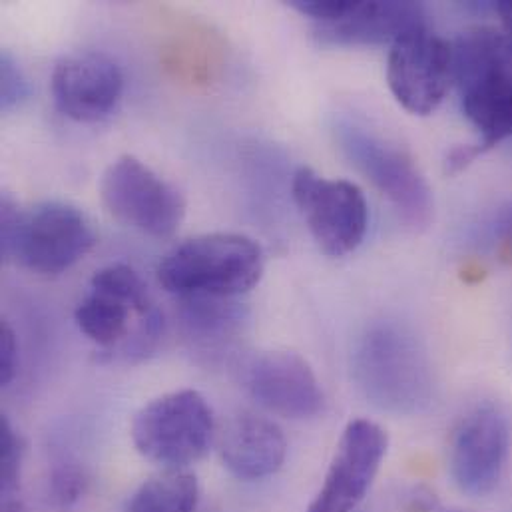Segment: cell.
<instances>
[{"label":"cell","mask_w":512,"mask_h":512,"mask_svg":"<svg viewBox=\"0 0 512 512\" xmlns=\"http://www.w3.org/2000/svg\"><path fill=\"white\" fill-rule=\"evenodd\" d=\"M353 377L361 393L393 415L421 413L433 399V375L421 341L397 323H377L357 341Z\"/></svg>","instance_id":"6da1fadb"},{"label":"cell","mask_w":512,"mask_h":512,"mask_svg":"<svg viewBox=\"0 0 512 512\" xmlns=\"http://www.w3.org/2000/svg\"><path fill=\"white\" fill-rule=\"evenodd\" d=\"M96 244L90 220L64 202H44L24 214L8 196L0 204V252L4 259L42 275H60Z\"/></svg>","instance_id":"7a4b0ae2"},{"label":"cell","mask_w":512,"mask_h":512,"mask_svg":"<svg viewBox=\"0 0 512 512\" xmlns=\"http://www.w3.org/2000/svg\"><path fill=\"white\" fill-rule=\"evenodd\" d=\"M263 252L244 234H206L174 248L158 265V281L178 297H232L252 291Z\"/></svg>","instance_id":"3957f363"},{"label":"cell","mask_w":512,"mask_h":512,"mask_svg":"<svg viewBox=\"0 0 512 512\" xmlns=\"http://www.w3.org/2000/svg\"><path fill=\"white\" fill-rule=\"evenodd\" d=\"M216 437L214 411L194 389L166 393L150 401L132 421L136 451L164 469H186L198 463Z\"/></svg>","instance_id":"277c9868"},{"label":"cell","mask_w":512,"mask_h":512,"mask_svg":"<svg viewBox=\"0 0 512 512\" xmlns=\"http://www.w3.org/2000/svg\"><path fill=\"white\" fill-rule=\"evenodd\" d=\"M106 210L150 238H172L186 216L184 196L134 156L114 160L100 180Z\"/></svg>","instance_id":"5b68a950"},{"label":"cell","mask_w":512,"mask_h":512,"mask_svg":"<svg viewBox=\"0 0 512 512\" xmlns=\"http://www.w3.org/2000/svg\"><path fill=\"white\" fill-rule=\"evenodd\" d=\"M337 140L353 166L395 206L409 226H429L435 208L433 192L405 150L351 122L337 126Z\"/></svg>","instance_id":"8992f818"},{"label":"cell","mask_w":512,"mask_h":512,"mask_svg":"<svg viewBox=\"0 0 512 512\" xmlns=\"http://www.w3.org/2000/svg\"><path fill=\"white\" fill-rule=\"evenodd\" d=\"M291 196L323 254L343 257L361 246L369 226V208L359 186L347 180H327L303 166L293 174Z\"/></svg>","instance_id":"52a82bcc"},{"label":"cell","mask_w":512,"mask_h":512,"mask_svg":"<svg viewBox=\"0 0 512 512\" xmlns=\"http://www.w3.org/2000/svg\"><path fill=\"white\" fill-rule=\"evenodd\" d=\"M387 82L407 112L433 114L453 82V46L427 24L405 32L391 44Z\"/></svg>","instance_id":"ba28073f"},{"label":"cell","mask_w":512,"mask_h":512,"mask_svg":"<svg viewBox=\"0 0 512 512\" xmlns=\"http://www.w3.org/2000/svg\"><path fill=\"white\" fill-rule=\"evenodd\" d=\"M511 421L495 403L477 405L457 425L451 439L449 467L455 485L471 497L491 495L511 455Z\"/></svg>","instance_id":"9c48e42d"},{"label":"cell","mask_w":512,"mask_h":512,"mask_svg":"<svg viewBox=\"0 0 512 512\" xmlns=\"http://www.w3.org/2000/svg\"><path fill=\"white\" fill-rule=\"evenodd\" d=\"M389 449L387 431L369 421H351L331 457L321 489L307 512H357Z\"/></svg>","instance_id":"30bf717a"},{"label":"cell","mask_w":512,"mask_h":512,"mask_svg":"<svg viewBox=\"0 0 512 512\" xmlns=\"http://www.w3.org/2000/svg\"><path fill=\"white\" fill-rule=\"evenodd\" d=\"M244 385L259 407L293 419H313L323 411L325 395L311 365L293 351H265L244 369Z\"/></svg>","instance_id":"8fae6325"},{"label":"cell","mask_w":512,"mask_h":512,"mask_svg":"<svg viewBox=\"0 0 512 512\" xmlns=\"http://www.w3.org/2000/svg\"><path fill=\"white\" fill-rule=\"evenodd\" d=\"M50 88L60 114L76 122H98L118 104L124 74L108 54L82 50L56 62Z\"/></svg>","instance_id":"7c38bea8"},{"label":"cell","mask_w":512,"mask_h":512,"mask_svg":"<svg viewBox=\"0 0 512 512\" xmlns=\"http://www.w3.org/2000/svg\"><path fill=\"white\" fill-rule=\"evenodd\" d=\"M224 467L240 481H261L281 471L287 439L277 423L254 413L234 415L216 437Z\"/></svg>","instance_id":"4fadbf2b"},{"label":"cell","mask_w":512,"mask_h":512,"mask_svg":"<svg viewBox=\"0 0 512 512\" xmlns=\"http://www.w3.org/2000/svg\"><path fill=\"white\" fill-rule=\"evenodd\" d=\"M463 112L479 130L483 152L512 138V68L493 66L457 80Z\"/></svg>","instance_id":"5bb4252c"},{"label":"cell","mask_w":512,"mask_h":512,"mask_svg":"<svg viewBox=\"0 0 512 512\" xmlns=\"http://www.w3.org/2000/svg\"><path fill=\"white\" fill-rule=\"evenodd\" d=\"M423 6L417 2H357L335 24L317 26V34L333 44H393L405 32L425 26Z\"/></svg>","instance_id":"9a60e30c"},{"label":"cell","mask_w":512,"mask_h":512,"mask_svg":"<svg viewBox=\"0 0 512 512\" xmlns=\"http://www.w3.org/2000/svg\"><path fill=\"white\" fill-rule=\"evenodd\" d=\"M188 337L198 347H220L242 329L244 309L232 297H178Z\"/></svg>","instance_id":"2e32d148"},{"label":"cell","mask_w":512,"mask_h":512,"mask_svg":"<svg viewBox=\"0 0 512 512\" xmlns=\"http://www.w3.org/2000/svg\"><path fill=\"white\" fill-rule=\"evenodd\" d=\"M198 503V477L186 469H164L138 487L128 512H196Z\"/></svg>","instance_id":"e0dca14e"},{"label":"cell","mask_w":512,"mask_h":512,"mask_svg":"<svg viewBox=\"0 0 512 512\" xmlns=\"http://www.w3.org/2000/svg\"><path fill=\"white\" fill-rule=\"evenodd\" d=\"M90 287L118 295L142 311L156 309L146 281L134 267L126 263H112L98 269L90 279Z\"/></svg>","instance_id":"ac0fdd59"},{"label":"cell","mask_w":512,"mask_h":512,"mask_svg":"<svg viewBox=\"0 0 512 512\" xmlns=\"http://www.w3.org/2000/svg\"><path fill=\"white\" fill-rule=\"evenodd\" d=\"M24 459V441L6 415L0 417V489L4 499H12Z\"/></svg>","instance_id":"d6986e66"},{"label":"cell","mask_w":512,"mask_h":512,"mask_svg":"<svg viewBox=\"0 0 512 512\" xmlns=\"http://www.w3.org/2000/svg\"><path fill=\"white\" fill-rule=\"evenodd\" d=\"M48 489L52 501L60 509H70L86 495L88 477L78 463L62 461L52 467Z\"/></svg>","instance_id":"ffe728a7"},{"label":"cell","mask_w":512,"mask_h":512,"mask_svg":"<svg viewBox=\"0 0 512 512\" xmlns=\"http://www.w3.org/2000/svg\"><path fill=\"white\" fill-rule=\"evenodd\" d=\"M30 94L28 80L18 66V62L8 54L2 52L0 56V108L4 112L14 110L20 106Z\"/></svg>","instance_id":"44dd1931"},{"label":"cell","mask_w":512,"mask_h":512,"mask_svg":"<svg viewBox=\"0 0 512 512\" xmlns=\"http://www.w3.org/2000/svg\"><path fill=\"white\" fill-rule=\"evenodd\" d=\"M289 6L311 16L319 26H329L345 18L355 6V0H291Z\"/></svg>","instance_id":"7402d4cb"},{"label":"cell","mask_w":512,"mask_h":512,"mask_svg":"<svg viewBox=\"0 0 512 512\" xmlns=\"http://www.w3.org/2000/svg\"><path fill=\"white\" fill-rule=\"evenodd\" d=\"M18 345L8 321L0 323V385L8 387L16 375Z\"/></svg>","instance_id":"603a6c76"},{"label":"cell","mask_w":512,"mask_h":512,"mask_svg":"<svg viewBox=\"0 0 512 512\" xmlns=\"http://www.w3.org/2000/svg\"><path fill=\"white\" fill-rule=\"evenodd\" d=\"M493 240L499 259L512 263V204L497 214L493 224Z\"/></svg>","instance_id":"cb8c5ba5"},{"label":"cell","mask_w":512,"mask_h":512,"mask_svg":"<svg viewBox=\"0 0 512 512\" xmlns=\"http://www.w3.org/2000/svg\"><path fill=\"white\" fill-rule=\"evenodd\" d=\"M481 156V150L475 146H457L447 154V162L445 168L449 174H457L461 170H465L469 164H473L477 158Z\"/></svg>","instance_id":"d4e9b609"},{"label":"cell","mask_w":512,"mask_h":512,"mask_svg":"<svg viewBox=\"0 0 512 512\" xmlns=\"http://www.w3.org/2000/svg\"><path fill=\"white\" fill-rule=\"evenodd\" d=\"M495 10H497V14L501 16V22H503L507 34H511L512 36V0H501V2H497V4H495Z\"/></svg>","instance_id":"484cf974"},{"label":"cell","mask_w":512,"mask_h":512,"mask_svg":"<svg viewBox=\"0 0 512 512\" xmlns=\"http://www.w3.org/2000/svg\"><path fill=\"white\" fill-rule=\"evenodd\" d=\"M2 512H30L20 501L16 499H4V505H2Z\"/></svg>","instance_id":"4316f807"}]
</instances>
